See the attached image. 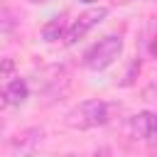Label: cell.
I'll return each instance as SVG.
<instances>
[{
	"label": "cell",
	"mask_w": 157,
	"mask_h": 157,
	"mask_svg": "<svg viewBox=\"0 0 157 157\" xmlns=\"http://www.w3.org/2000/svg\"><path fill=\"white\" fill-rule=\"evenodd\" d=\"M105 120H108V105L98 98L81 101L78 105H74L66 113V125H71L76 130H91V128L103 125Z\"/></svg>",
	"instance_id": "1"
},
{
	"label": "cell",
	"mask_w": 157,
	"mask_h": 157,
	"mask_svg": "<svg viewBox=\"0 0 157 157\" xmlns=\"http://www.w3.org/2000/svg\"><path fill=\"white\" fill-rule=\"evenodd\" d=\"M123 52V37L120 34H108L103 39H98L86 54H83V66L91 71H103L108 69Z\"/></svg>",
	"instance_id": "2"
},
{
	"label": "cell",
	"mask_w": 157,
	"mask_h": 157,
	"mask_svg": "<svg viewBox=\"0 0 157 157\" xmlns=\"http://www.w3.org/2000/svg\"><path fill=\"white\" fill-rule=\"evenodd\" d=\"M108 17V7H103V5H98V7H88L86 12H81L78 15V20L66 29V34H64V42L66 44H76L78 39H83L96 25H101L103 20Z\"/></svg>",
	"instance_id": "3"
},
{
	"label": "cell",
	"mask_w": 157,
	"mask_h": 157,
	"mask_svg": "<svg viewBox=\"0 0 157 157\" xmlns=\"http://www.w3.org/2000/svg\"><path fill=\"white\" fill-rule=\"evenodd\" d=\"M42 142H44V128L32 125V128H25L22 132L15 135V140H12V150H15L20 157H32V155L39 150Z\"/></svg>",
	"instance_id": "4"
},
{
	"label": "cell",
	"mask_w": 157,
	"mask_h": 157,
	"mask_svg": "<svg viewBox=\"0 0 157 157\" xmlns=\"http://www.w3.org/2000/svg\"><path fill=\"white\" fill-rule=\"evenodd\" d=\"M130 128H132V135L137 140H147L150 142L155 137V115L150 110H142V113L130 118Z\"/></svg>",
	"instance_id": "5"
},
{
	"label": "cell",
	"mask_w": 157,
	"mask_h": 157,
	"mask_svg": "<svg viewBox=\"0 0 157 157\" xmlns=\"http://www.w3.org/2000/svg\"><path fill=\"white\" fill-rule=\"evenodd\" d=\"M66 34V17L59 15V17H52L44 27H42V39L44 42H56V39H64Z\"/></svg>",
	"instance_id": "6"
},
{
	"label": "cell",
	"mask_w": 157,
	"mask_h": 157,
	"mask_svg": "<svg viewBox=\"0 0 157 157\" xmlns=\"http://www.w3.org/2000/svg\"><path fill=\"white\" fill-rule=\"evenodd\" d=\"M27 93H29V88H27V81H25V78H12V81L7 83V88H5V98H7L10 105L25 103Z\"/></svg>",
	"instance_id": "7"
},
{
	"label": "cell",
	"mask_w": 157,
	"mask_h": 157,
	"mask_svg": "<svg viewBox=\"0 0 157 157\" xmlns=\"http://www.w3.org/2000/svg\"><path fill=\"white\" fill-rule=\"evenodd\" d=\"M135 74H140V59H132V61H130V69H128V74H125L123 86H130V83L135 81Z\"/></svg>",
	"instance_id": "8"
},
{
	"label": "cell",
	"mask_w": 157,
	"mask_h": 157,
	"mask_svg": "<svg viewBox=\"0 0 157 157\" xmlns=\"http://www.w3.org/2000/svg\"><path fill=\"white\" fill-rule=\"evenodd\" d=\"M12 71V59H2V64H0V74H10Z\"/></svg>",
	"instance_id": "9"
},
{
	"label": "cell",
	"mask_w": 157,
	"mask_h": 157,
	"mask_svg": "<svg viewBox=\"0 0 157 157\" xmlns=\"http://www.w3.org/2000/svg\"><path fill=\"white\" fill-rule=\"evenodd\" d=\"M93 157H110V150H108V147H98V150L93 152Z\"/></svg>",
	"instance_id": "10"
},
{
	"label": "cell",
	"mask_w": 157,
	"mask_h": 157,
	"mask_svg": "<svg viewBox=\"0 0 157 157\" xmlns=\"http://www.w3.org/2000/svg\"><path fill=\"white\" fill-rule=\"evenodd\" d=\"M5 105H7V98H5V91H2V88H0V110H2V108H5Z\"/></svg>",
	"instance_id": "11"
},
{
	"label": "cell",
	"mask_w": 157,
	"mask_h": 157,
	"mask_svg": "<svg viewBox=\"0 0 157 157\" xmlns=\"http://www.w3.org/2000/svg\"><path fill=\"white\" fill-rule=\"evenodd\" d=\"M29 2H47V0H29Z\"/></svg>",
	"instance_id": "12"
},
{
	"label": "cell",
	"mask_w": 157,
	"mask_h": 157,
	"mask_svg": "<svg viewBox=\"0 0 157 157\" xmlns=\"http://www.w3.org/2000/svg\"><path fill=\"white\" fill-rule=\"evenodd\" d=\"M115 2H130V0H115Z\"/></svg>",
	"instance_id": "13"
}]
</instances>
